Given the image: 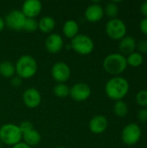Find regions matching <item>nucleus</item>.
<instances>
[{
	"label": "nucleus",
	"instance_id": "f257e3e1",
	"mask_svg": "<svg viewBox=\"0 0 147 148\" xmlns=\"http://www.w3.org/2000/svg\"><path fill=\"white\" fill-rule=\"evenodd\" d=\"M129 91V83L126 79L120 76L111 78L105 86V92L108 98L113 101H121Z\"/></svg>",
	"mask_w": 147,
	"mask_h": 148
},
{
	"label": "nucleus",
	"instance_id": "f03ea898",
	"mask_svg": "<svg viewBox=\"0 0 147 148\" xmlns=\"http://www.w3.org/2000/svg\"><path fill=\"white\" fill-rule=\"evenodd\" d=\"M16 74L23 79L32 78L37 72V62L29 55H23L18 58L16 63Z\"/></svg>",
	"mask_w": 147,
	"mask_h": 148
},
{
	"label": "nucleus",
	"instance_id": "7ed1b4c3",
	"mask_svg": "<svg viewBox=\"0 0 147 148\" xmlns=\"http://www.w3.org/2000/svg\"><path fill=\"white\" fill-rule=\"evenodd\" d=\"M127 67L126 58L119 53H113L106 56L103 61V68L110 75H117L123 73Z\"/></svg>",
	"mask_w": 147,
	"mask_h": 148
},
{
	"label": "nucleus",
	"instance_id": "20e7f679",
	"mask_svg": "<svg viewBox=\"0 0 147 148\" xmlns=\"http://www.w3.org/2000/svg\"><path fill=\"white\" fill-rule=\"evenodd\" d=\"M23 139V134L18 126L8 123L0 127V141L8 146H14Z\"/></svg>",
	"mask_w": 147,
	"mask_h": 148
},
{
	"label": "nucleus",
	"instance_id": "39448f33",
	"mask_svg": "<svg viewBox=\"0 0 147 148\" xmlns=\"http://www.w3.org/2000/svg\"><path fill=\"white\" fill-rule=\"evenodd\" d=\"M70 48L79 55L87 56L92 53L94 48V43L91 37L84 34H78L71 39Z\"/></svg>",
	"mask_w": 147,
	"mask_h": 148
},
{
	"label": "nucleus",
	"instance_id": "423d86ee",
	"mask_svg": "<svg viewBox=\"0 0 147 148\" xmlns=\"http://www.w3.org/2000/svg\"><path fill=\"white\" fill-rule=\"evenodd\" d=\"M106 32L112 39L121 40L126 33V26L122 20L113 18L107 22L106 25Z\"/></svg>",
	"mask_w": 147,
	"mask_h": 148
},
{
	"label": "nucleus",
	"instance_id": "0eeeda50",
	"mask_svg": "<svg viewBox=\"0 0 147 148\" xmlns=\"http://www.w3.org/2000/svg\"><path fill=\"white\" fill-rule=\"evenodd\" d=\"M4 20L5 25L11 30L19 31L23 29V25L26 20L25 16L23 14V12L19 10H13L10 11Z\"/></svg>",
	"mask_w": 147,
	"mask_h": 148
},
{
	"label": "nucleus",
	"instance_id": "6e6552de",
	"mask_svg": "<svg viewBox=\"0 0 147 148\" xmlns=\"http://www.w3.org/2000/svg\"><path fill=\"white\" fill-rule=\"evenodd\" d=\"M122 141L127 146L137 144L141 138V129L135 123H130L126 126L121 134Z\"/></svg>",
	"mask_w": 147,
	"mask_h": 148
},
{
	"label": "nucleus",
	"instance_id": "1a4fd4ad",
	"mask_svg": "<svg viewBox=\"0 0 147 148\" xmlns=\"http://www.w3.org/2000/svg\"><path fill=\"white\" fill-rule=\"evenodd\" d=\"M51 75L58 83H64L70 78L71 69L67 63L63 62H57L51 69Z\"/></svg>",
	"mask_w": 147,
	"mask_h": 148
},
{
	"label": "nucleus",
	"instance_id": "9d476101",
	"mask_svg": "<svg viewBox=\"0 0 147 148\" xmlns=\"http://www.w3.org/2000/svg\"><path fill=\"white\" fill-rule=\"evenodd\" d=\"M69 95L75 101H84L91 95V88L84 82L75 83L71 88Z\"/></svg>",
	"mask_w": 147,
	"mask_h": 148
},
{
	"label": "nucleus",
	"instance_id": "9b49d317",
	"mask_svg": "<svg viewBox=\"0 0 147 148\" xmlns=\"http://www.w3.org/2000/svg\"><path fill=\"white\" fill-rule=\"evenodd\" d=\"M23 101L24 105L29 108H37L42 101V96L40 92L35 88H27L23 95Z\"/></svg>",
	"mask_w": 147,
	"mask_h": 148
},
{
	"label": "nucleus",
	"instance_id": "f8f14e48",
	"mask_svg": "<svg viewBox=\"0 0 147 148\" xmlns=\"http://www.w3.org/2000/svg\"><path fill=\"white\" fill-rule=\"evenodd\" d=\"M42 9V4L39 0H26L22 6V12L26 18H35Z\"/></svg>",
	"mask_w": 147,
	"mask_h": 148
},
{
	"label": "nucleus",
	"instance_id": "ddd939ff",
	"mask_svg": "<svg viewBox=\"0 0 147 148\" xmlns=\"http://www.w3.org/2000/svg\"><path fill=\"white\" fill-rule=\"evenodd\" d=\"M63 45V39L59 34H50L45 40V48L47 51L51 54H56L60 52L62 49Z\"/></svg>",
	"mask_w": 147,
	"mask_h": 148
},
{
	"label": "nucleus",
	"instance_id": "4468645a",
	"mask_svg": "<svg viewBox=\"0 0 147 148\" xmlns=\"http://www.w3.org/2000/svg\"><path fill=\"white\" fill-rule=\"evenodd\" d=\"M107 120L104 115H95L89 121V130L94 134H101L107 128Z\"/></svg>",
	"mask_w": 147,
	"mask_h": 148
},
{
	"label": "nucleus",
	"instance_id": "2eb2a0df",
	"mask_svg": "<svg viewBox=\"0 0 147 148\" xmlns=\"http://www.w3.org/2000/svg\"><path fill=\"white\" fill-rule=\"evenodd\" d=\"M104 16V9L98 3L88 5L85 10V17L90 23L99 22Z\"/></svg>",
	"mask_w": 147,
	"mask_h": 148
},
{
	"label": "nucleus",
	"instance_id": "dca6fc26",
	"mask_svg": "<svg viewBox=\"0 0 147 148\" xmlns=\"http://www.w3.org/2000/svg\"><path fill=\"white\" fill-rule=\"evenodd\" d=\"M136 41L132 36H124L120 42V50L122 53L121 55H127L133 53L136 49Z\"/></svg>",
	"mask_w": 147,
	"mask_h": 148
},
{
	"label": "nucleus",
	"instance_id": "f3484780",
	"mask_svg": "<svg viewBox=\"0 0 147 148\" xmlns=\"http://www.w3.org/2000/svg\"><path fill=\"white\" fill-rule=\"evenodd\" d=\"M23 142L31 147L37 146L41 142L42 136L37 130L32 129L30 131L23 133Z\"/></svg>",
	"mask_w": 147,
	"mask_h": 148
},
{
	"label": "nucleus",
	"instance_id": "a211bd4d",
	"mask_svg": "<svg viewBox=\"0 0 147 148\" xmlns=\"http://www.w3.org/2000/svg\"><path fill=\"white\" fill-rule=\"evenodd\" d=\"M62 32L66 37L73 39L74 37H75L78 35L79 25L75 20H68L65 22V23L63 25Z\"/></svg>",
	"mask_w": 147,
	"mask_h": 148
},
{
	"label": "nucleus",
	"instance_id": "6ab92c4d",
	"mask_svg": "<svg viewBox=\"0 0 147 148\" xmlns=\"http://www.w3.org/2000/svg\"><path fill=\"white\" fill-rule=\"evenodd\" d=\"M55 27V21L51 16H43L38 22V29L43 33H50Z\"/></svg>",
	"mask_w": 147,
	"mask_h": 148
},
{
	"label": "nucleus",
	"instance_id": "aec40b11",
	"mask_svg": "<svg viewBox=\"0 0 147 148\" xmlns=\"http://www.w3.org/2000/svg\"><path fill=\"white\" fill-rule=\"evenodd\" d=\"M15 65L9 61H3L0 62V75L3 78H12L15 76Z\"/></svg>",
	"mask_w": 147,
	"mask_h": 148
},
{
	"label": "nucleus",
	"instance_id": "412c9836",
	"mask_svg": "<svg viewBox=\"0 0 147 148\" xmlns=\"http://www.w3.org/2000/svg\"><path fill=\"white\" fill-rule=\"evenodd\" d=\"M53 93L56 97L62 99V98H66L69 95L70 88L65 83H58L54 87Z\"/></svg>",
	"mask_w": 147,
	"mask_h": 148
},
{
	"label": "nucleus",
	"instance_id": "4be33fe9",
	"mask_svg": "<svg viewBox=\"0 0 147 148\" xmlns=\"http://www.w3.org/2000/svg\"><path fill=\"white\" fill-rule=\"evenodd\" d=\"M113 111H114V114L118 117H120V118L125 117L128 113V106L122 100L121 101H117L115 102V104H114Z\"/></svg>",
	"mask_w": 147,
	"mask_h": 148
},
{
	"label": "nucleus",
	"instance_id": "5701e85b",
	"mask_svg": "<svg viewBox=\"0 0 147 148\" xmlns=\"http://www.w3.org/2000/svg\"><path fill=\"white\" fill-rule=\"evenodd\" d=\"M143 61H144L143 56L139 52H133V53L130 54L126 58L127 65L129 64L132 67H139V66H140L143 63Z\"/></svg>",
	"mask_w": 147,
	"mask_h": 148
},
{
	"label": "nucleus",
	"instance_id": "b1692460",
	"mask_svg": "<svg viewBox=\"0 0 147 148\" xmlns=\"http://www.w3.org/2000/svg\"><path fill=\"white\" fill-rule=\"evenodd\" d=\"M104 14H106L107 16L111 17L112 19L116 18V16L119 14V8L117 4L114 2H110L107 3L104 10Z\"/></svg>",
	"mask_w": 147,
	"mask_h": 148
},
{
	"label": "nucleus",
	"instance_id": "393cba45",
	"mask_svg": "<svg viewBox=\"0 0 147 148\" xmlns=\"http://www.w3.org/2000/svg\"><path fill=\"white\" fill-rule=\"evenodd\" d=\"M23 29L27 32H35L38 29V22L35 18H26Z\"/></svg>",
	"mask_w": 147,
	"mask_h": 148
},
{
	"label": "nucleus",
	"instance_id": "a878e982",
	"mask_svg": "<svg viewBox=\"0 0 147 148\" xmlns=\"http://www.w3.org/2000/svg\"><path fill=\"white\" fill-rule=\"evenodd\" d=\"M136 101L139 106L147 107V90H140L136 95Z\"/></svg>",
	"mask_w": 147,
	"mask_h": 148
},
{
	"label": "nucleus",
	"instance_id": "bb28decb",
	"mask_svg": "<svg viewBox=\"0 0 147 148\" xmlns=\"http://www.w3.org/2000/svg\"><path fill=\"white\" fill-rule=\"evenodd\" d=\"M18 127H19V128H20L22 134L26 133V132H28V131H30V130L34 129L32 123H31L30 121H24L21 122V123L18 125Z\"/></svg>",
	"mask_w": 147,
	"mask_h": 148
},
{
	"label": "nucleus",
	"instance_id": "cd10ccee",
	"mask_svg": "<svg viewBox=\"0 0 147 148\" xmlns=\"http://www.w3.org/2000/svg\"><path fill=\"white\" fill-rule=\"evenodd\" d=\"M136 47L139 51V53H140L141 55L147 54V40H140L136 45Z\"/></svg>",
	"mask_w": 147,
	"mask_h": 148
},
{
	"label": "nucleus",
	"instance_id": "c85d7f7f",
	"mask_svg": "<svg viewBox=\"0 0 147 148\" xmlns=\"http://www.w3.org/2000/svg\"><path fill=\"white\" fill-rule=\"evenodd\" d=\"M138 118L141 122L147 121V108H142L139 111Z\"/></svg>",
	"mask_w": 147,
	"mask_h": 148
},
{
	"label": "nucleus",
	"instance_id": "c756f323",
	"mask_svg": "<svg viewBox=\"0 0 147 148\" xmlns=\"http://www.w3.org/2000/svg\"><path fill=\"white\" fill-rule=\"evenodd\" d=\"M139 28H140L141 32L147 36V17L141 20L139 23Z\"/></svg>",
	"mask_w": 147,
	"mask_h": 148
},
{
	"label": "nucleus",
	"instance_id": "7c9ffc66",
	"mask_svg": "<svg viewBox=\"0 0 147 148\" xmlns=\"http://www.w3.org/2000/svg\"><path fill=\"white\" fill-rule=\"evenodd\" d=\"M22 84V79L20 77L16 76H13L11 78V85L14 87H19Z\"/></svg>",
	"mask_w": 147,
	"mask_h": 148
},
{
	"label": "nucleus",
	"instance_id": "2f4dec72",
	"mask_svg": "<svg viewBox=\"0 0 147 148\" xmlns=\"http://www.w3.org/2000/svg\"><path fill=\"white\" fill-rule=\"evenodd\" d=\"M140 12L142 15H144L145 16L147 17V1L143 3L140 6Z\"/></svg>",
	"mask_w": 147,
	"mask_h": 148
},
{
	"label": "nucleus",
	"instance_id": "473e14b6",
	"mask_svg": "<svg viewBox=\"0 0 147 148\" xmlns=\"http://www.w3.org/2000/svg\"><path fill=\"white\" fill-rule=\"evenodd\" d=\"M12 148H31L29 146H28L26 143L24 142H19L16 145H14Z\"/></svg>",
	"mask_w": 147,
	"mask_h": 148
},
{
	"label": "nucleus",
	"instance_id": "72a5a7b5",
	"mask_svg": "<svg viewBox=\"0 0 147 148\" xmlns=\"http://www.w3.org/2000/svg\"><path fill=\"white\" fill-rule=\"evenodd\" d=\"M4 26H5L4 20L0 16V32H1V31H3V29H4Z\"/></svg>",
	"mask_w": 147,
	"mask_h": 148
},
{
	"label": "nucleus",
	"instance_id": "f704fd0d",
	"mask_svg": "<svg viewBox=\"0 0 147 148\" xmlns=\"http://www.w3.org/2000/svg\"><path fill=\"white\" fill-rule=\"evenodd\" d=\"M57 148H66V147H57Z\"/></svg>",
	"mask_w": 147,
	"mask_h": 148
},
{
	"label": "nucleus",
	"instance_id": "c9c22d12",
	"mask_svg": "<svg viewBox=\"0 0 147 148\" xmlns=\"http://www.w3.org/2000/svg\"><path fill=\"white\" fill-rule=\"evenodd\" d=\"M1 147H2V142L0 141V148H1Z\"/></svg>",
	"mask_w": 147,
	"mask_h": 148
}]
</instances>
